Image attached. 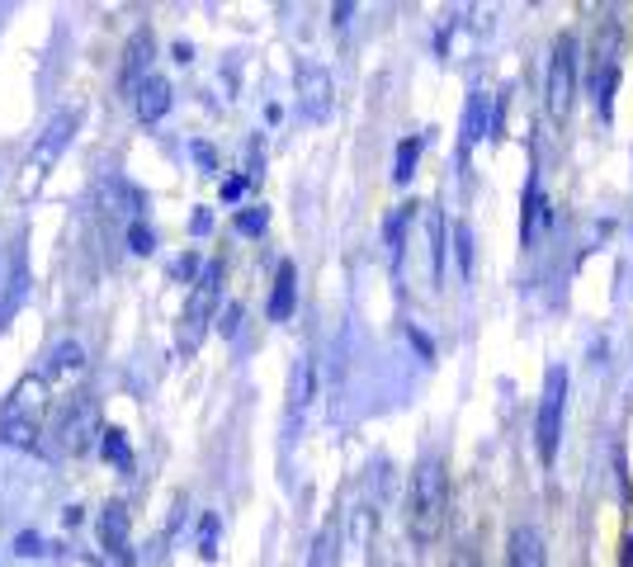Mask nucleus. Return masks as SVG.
Here are the masks:
<instances>
[{
	"instance_id": "nucleus-1",
	"label": "nucleus",
	"mask_w": 633,
	"mask_h": 567,
	"mask_svg": "<svg viewBox=\"0 0 633 567\" xmlns=\"http://www.w3.org/2000/svg\"><path fill=\"white\" fill-rule=\"evenodd\" d=\"M444 511H450V478L435 454H426L411 468V487H407V525L416 543H435L444 530Z\"/></svg>"
},
{
	"instance_id": "nucleus-2",
	"label": "nucleus",
	"mask_w": 633,
	"mask_h": 567,
	"mask_svg": "<svg viewBox=\"0 0 633 567\" xmlns=\"http://www.w3.org/2000/svg\"><path fill=\"white\" fill-rule=\"evenodd\" d=\"M562 407H568V369L553 364L544 373V397H539V416H534V449L549 468L558 459V444H562Z\"/></svg>"
},
{
	"instance_id": "nucleus-3",
	"label": "nucleus",
	"mask_w": 633,
	"mask_h": 567,
	"mask_svg": "<svg viewBox=\"0 0 633 567\" xmlns=\"http://www.w3.org/2000/svg\"><path fill=\"white\" fill-rule=\"evenodd\" d=\"M572 100H577V38L572 34H562L553 43V53H549V71H544V104L549 114L558 118H568L572 114Z\"/></svg>"
},
{
	"instance_id": "nucleus-4",
	"label": "nucleus",
	"mask_w": 633,
	"mask_h": 567,
	"mask_svg": "<svg viewBox=\"0 0 633 567\" xmlns=\"http://www.w3.org/2000/svg\"><path fill=\"white\" fill-rule=\"evenodd\" d=\"M298 94H302V114L308 118L331 114V76H326L321 66H312V62L298 66Z\"/></svg>"
},
{
	"instance_id": "nucleus-5",
	"label": "nucleus",
	"mask_w": 633,
	"mask_h": 567,
	"mask_svg": "<svg viewBox=\"0 0 633 567\" xmlns=\"http://www.w3.org/2000/svg\"><path fill=\"white\" fill-rule=\"evenodd\" d=\"M317 397V364L312 360H298L293 364V388H289V440L302 431V416H308Z\"/></svg>"
},
{
	"instance_id": "nucleus-6",
	"label": "nucleus",
	"mask_w": 633,
	"mask_h": 567,
	"mask_svg": "<svg viewBox=\"0 0 633 567\" xmlns=\"http://www.w3.org/2000/svg\"><path fill=\"white\" fill-rule=\"evenodd\" d=\"M0 440L19 444V449H34L38 444V416L29 412L25 397H10V407L0 412Z\"/></svg>"
},
{
	"instance_id": "nucleus-7",
	"label": "nucleus",
	"mask_w": 633,
	"mask_h": 567,
	"mask_svg": "<svg viewBox=\"0 0 633 567\" xmlns=\"http://www.w3.org/2000/svg\"><path fill=\"white\" fill-rule=\"evenodd\" d=\"M76 124H81V114H76V109H66V114H57L53 124L43 128L38 147H34V156H29V165H34V171H43V165H48V161H57V156H62V147H66V142H72Z\"/></svg>"
},
{
	"instance_id": "nucleus-8",
	"label": "nucleus",
	"mask_w": 633,
	"mask_h": 567,
	"mask_svg": "<svg viewBox=\"0 0 633 567\" xmlns=\"http://www.w3.org/2000/svg\"><path fill=\"white\" fill-rule=\"evenodd\" d=\"M549 223H553V208H549V199H544V184L529 180V184H525V204H520V242L534 246L539 232H544Z\"/></svg>"
},
{
	"instance_id": "nucleus-9",
	"label": "nucleus",
	"mask_w": 633,
	"mask_h": 567,
	"mask_svg": "<svg viewBox=\"0 0 633 567\" xmlns=\"http://www.w3.org/2000/svg\"><path fill=\"white\" fill-rule=\"evenodd\" d=\"M506 567H549L544 534H539L534 525H515V530H510V543H506Z\"/></svg>"
},
{
	"instance_id": "nucleus-10",
	"label": "nucleus",
	"mask_w": 633,
	"mask_h": 567,
	"mask_svg": "<svg viewBox=\"0 0 633 567\" xmlns=\"http://www.w3.org/2000/svg\"><path fill=\"white\" fill-rule=\"evenodd\" d=\"M491 124H497V118H491V100L482 90H473V94H468V104H463V137H459L463 156L473 152V142H482L491 133Z\"/></svg>"
},
{
	"instance_id": "nucleus-11",
	"label": "nucleus",
	"mask_w": 633,
	"mask_h": 567,
	"mask_svg": "<svg viewBox=\"0 0 633 567\" xmlns=\"http://www.w3.org/2000/svg\"><path fill=\"white\" fill-rule=\"evenodd\" d=\"M218 293H223V265H218V260H208L203 274L194 279V293H190V307H184V317H190V322L208 317V313H213V303H218Z\"/></svg>"
},
{
	"instance_id": "nucleus-12",
	"label": "nucleus",
	"mask_w": 633,
	"mask_h": 567,
	"mask_svg": "<svg viewBox=\"0 0 633 567\" xmlns=\"http://www.w3.org/2000/svg\"><path fill=\"white\" fill-rule=\"evenodd\" d=\"M95 204L104 208V213H133L143 208V194H137V189L128 184V180H119V175H104L100 184H95Z\"/></svg>"
},
{
	"instance_id": "nucleus-13",
	"label": "nucleus",
	"mask_w": 633,
	"mask_h": 567,
	"mask_svg": "<svg viewBox=\"0 0 633 567\" xmlns=\"http://www.w3.org/2000/svg\"><path fill=\"white\" fill-rule=\"evenodd\" d=\"M293 303H298V270H293V260H279L274 293H270V322H289Z\"/></svg>"
},
{
	"instance_id": "nucleus-14",
	"label": "nucleus",
	"mask_w": 633,
	"mask_h": 567,
	"mask_svg": "<svg viewBox=\"0 0 633 567\" xmlns=\"http://www.w3.org/2000/svg\"><path fill=\"white\" fill-rule=\"evenodd\" d=\"M133 109H137V118H143V124H156V118L171 109V85L161 81V76H147L143 90H137V100H133Z\"/></svg>"
},
{
	"instance_id": "nucleus-15",
	"label": "nucleus",
	"mask_w": 633,
	"mask_h": 567,
	"mask_svg": "<svg viewBox=\"0 0 633 567\" xmlns=\"http://www.w3.org/2000/svg\"><path fill=\"white\" fill-rule=\"evenodd\" d=\"M100 539H104V549L119 553L124 549V539H128V506L124 502H109L104 515H100Z\"/></svg>"
},
{
	"instance_id": "nucleus-16",
	"label": "nucleus",
	"mask_w": 633,
	"mask_h": 567,
	"mask_svg": "<svg viewBox=\"0 0 633 567\" xmlns=\"http://www.w3.org/2000/svg\"><path fill=\"white\" fill-rule=\"evenodd\" d=\"M615 85H619V71H615V66L591 71V94H596V109H600L605 124L615 118Z\"/></svg>"
},
{
	"instance_id": "nucleus-17",
	"label": "nucleus",
	"mask_w": 633,
	"mask_h": 567,
	"mask_svg": "<svg viewBox=\"0 0 633 567\" xmlns=\"http://www.w3.org/2000/svg\"><path fill=\"white\" fill-rule=\"evenodd\" d=\"M25 284H29V265H25V251H19L15 265H10V289H5V298H0V322H10V313L25 303Z\"/></svg>"
},
{
	"instance_id": "nucleus-18",
	"label": "nucleus",
	"mask_w": 633,
	"mask_h": 567,
	"mask_svg": "<svg viewBox=\"0 0 633 567\" xmlns=\"http://www.w3.org/2000/svg\"><path fill=\"white\" fill-rule=\"evenodd\" d=\"M416 161H420V137H402L397 142V161H392V180L407 184L416 175Z\"/></svg>"
},
{
	"instance_id": "nucleus-19",
	"label": "nucleus",
	"mask_w": 633,
	"mask_h": 567,
	"mask_svg": "<svg viewBox=\"0 0 633 567\" xmlns=\"http://www.w3.org/2000/svg\"><path fill=\"white\" fill-rule=\"evenodd\" d=\"M100 449H104V459L114 463V468H133V449H128V435L119 431V425H109V431H104V440H100Z\"/></svg>"
},
{
	"instance_id": "nucleus-20",
	"label": "nucleus",
	"mask_w": 633,
	"mask_h": 567,
	"mask_svg": "<svg viewBox=\"0 0 633 567\" xmlns=\"http://www.w3.org/2000/svg\"><path fill=\"white\" fill-rule=\"evenodd\" d=\"M147 62H152V34H147V29H137V34H133V47H128V62H124V85H128Z\"/></svg>"
},
{
	"instance_id": "nucleus-21",
	"label": "nucleus",
	"mask_w": 633,
	"mask_h": 567,
	"mask_svg": "<svg viewBox=\"0 0 633 567\" xmlns=\"http://www.w3.org/2000/svg\"><path fill=\"white\" fill-rule=\"evenodd\" d=\"M411 208H416V204H402V208H397L392 218H388V227H383V232H388V251H392V260L402 255V236H407V223H411Z\"/></svg>"
},
{
	"instance_id": "nucleus-22",
	"label": "nucleus",
	"mask_w": 633,
	"mask_h": 567,
	"mask_svg": "<svg viewBox=\"0 0 633 567\" xmlns=\"http://www.w3.org/2000/svg\"><path fill=\"white\" fill-rule=\"evenodd\" d=\"M53 373H72V369H81V345L76 341H62L57 350H53V364H48Z\"/></svg>"
},
{
	"instance_id": "nucleus-23",
	"label": "nucleus",
	"mask_w": 633,
	"mask_h": 567,
	"mask_svg": "<svg viewBox=\"0 0 633 567\" xmlns=\"http://www.w3.org/2000/svg\"><path fill=\"white\" fill-rule=\"evenodd\" d=\"M430 270H435V279L444 274V218L440 213H430Z\"/></svg>"
},
{
	"instance_id": "nucleus-24",
	"label": "nucleus",
	"mask_w": 633,
	"mask_h": 567,
	"mask_svg": "<svg viewBox=\"0 0 633 567\" xmlns=\"http://www.w3.org/2000/svg\"><path fill=\"white\" fill-rule=\"evenodd\" d=\"M454 251H459V270H463V279H473V232H468L463 223L454 227Z\"/></svg>"
},
{
	"instance_id": "nucleus-25",
	"label": "nucleus",
	"mask_w": 633,
	"mask_h": 567,
	"mask_svg": "<svg viewBox=\"0 0 633 567\" xmlns=\"http://www.w3.org/2000/svg\"><path fill=\"white\" fill-rule=\"evenodd\" d=\"M331 558H336V530L326 525L317 534V543H312V567H331Z\"/></svg>"
},
{
	"instance_id": "nucleus-26",
	"label": "nucleus",
	"mask_w": 633,
	"mask_h": 567,
	"mask_svg": "<svg viewBox=\"0 0 633 567\" xmlns=\"http://www.w3.org/2000/svg\"><path fill=\"white\" fill-rule=\"evenodd\" d=\"M199 553L218 558V520L213 515H203V525H199Z\"/></svg>"
},
{
	"instance_id": "nucleus-27",
	"label": "nucleus",
	"mask_w": 633,
	"mask_h": 567,
	"mask_svg": "<svg viewBox=\"0 0 633 567\" xmlns=\"http://www.w3.org/2000/svg\"><path fill=\"white\" fill-rule=\"evenodd\" d=\"M265 223H270V213H265V208H246V213H237V227H242L246 236H261Z\"/></svg>"
},
{
	"instance_id": "nucleus-28",
	"label": "nucleus",
	"mask_w": 633,
	"mask_h": 567,
	"mask_svg": "<svg viewBox=\"0 0 633 567\" xmlns=\"http://www.w3.org/2000/svg\"><path fill=\"white\" fill-rule=\"evenodd\" d=\"M128 246H133L137 255H147V251H152V227H147V223H128Z\"/></svg>"
},
{
	"instance_id": "nucleus-29",
	"label": "nucleus",
	"mask_w": 633,
	"mask_h": 567,
	"mask_svg": "<svg viewBox=\"0 0 633 567\" xmlns=\"http://www.w3.org/2000/svg\"><path fill=\"white\" fill-rule=\"evenodd\" d=\"M237 322H242V307H227L223 313V336H237Z\"/></svg>"
},
{
	"instance_id": "nucleus-30",
	"label": "nucleus",
	"mask_w": 633,
	"mask_h": 567,
	"mask_svg": "<svg viewBox=\"0 0 633 567\" xmlns=\"http://www.w3.org/2000/svg\"><path fill=\"white\" fill-rule=\"evenodd\" d=\"M246 184H251V180H227V184H223V199H227V204H232V199H242V194H246Z\"/></svg>"
},
{
	"instance_id": "nucleus-31",
	"label": "nucleus",
	"mask_w": 633,
	"mask_h": 567,
	"mask_svg": "<svg viewBox=\"0 0 633 567\" xmlns=\"http://www.w3.org/2000/svg\"><path fill=\"white\" fill-rule=\"evenodd\" d=\"M15 549H19V553H29V558L43 553V549H38V534H19V539H15Z\"/></svg>"
},
{
	"instance_id": "nucleus-32",
	"label": "nucleus",
	"mask_w": 633,
	"mask_h": 567,
	"mask_svg": "<svg viewBox=\"0 0 633 567\" xmlns=\"http://www.w3.org/2000/svg\"><path fill=\"white\" fill-rule=\"evenodd\" d=\"M208 223H213V213H208V208H199L194 218H190V232H208Z\"/></svg>"
},
{
	"instance_id": "nucleus-33",
	"label": "nucleus",
	"mask_w": 633,
	"mask_h": 567,
	"mask_svg": "<svg viewBox=\"0 0 633 567\" xmlns=\"http://www.w3.org/2000/svg\"><path fill=\"white\" fill-rule=\"evenodd\" d=\"M194 161H199V165H213L218 156H213V147H203V142H194Z\"/></svg>"
},
{
	"instance_id": "nucleus-34",
	"label": "nucleus",
	"mask_w": 633,
	"mask_h": 567,
	"mask_svg": "<svg viewBox=\"0 0 633 567\" xmlns=\"http://www.w3.org/2000/svg\"><path fill=\"white\" fill-rule=\"evenodd\" d=\"M411 341H416V350H420V354H426V360H430V354H435V345H430L426 336H420V331H411Z\"/></svg>"
},
{
	"instance_id": "nucleus-35",
	"label": "nucleus",
	"mask_w": 633,
	"mask_h": 567,
	"mask_svg": "<svg viewBox=\"0 0 633 567\" xmlns=\"http://www.w3.org/2000/svg\"><path fill=\"white\" fill-rule=\"evenodd\" d=\"M450 567H482V562H478V558H473V553H459V558H454V562H450Z\"/></svg>"
}]
</instances>
